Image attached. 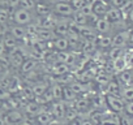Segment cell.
Returning <instances> with one entry per match:
<instances>
[{
  "label": "cell",
  "instance_id": "74e56055",
  "mask_svg": "<svg viewBox=\"0 0 133 125\" xmlns=\"http://www.w3.org/2000/svg\"><path fill=\"white\" fill-rule=\"evenodd\" d=\"M85 4H86V0H71V5L76 11H80Z\"/></svg>",
  "mask_w": 133,
  "mask_h": 125
},
{
  "label": "cell",
  "instance_id": "8fae6325",
  "mask_svg": "<svg viewBox=\"0 0 133 125\" xmlns=\"http://www.w3.org/2000/svg\"><path fill=\"white\" fill-rule=\"evenodd\" d=\"M76 98H77V94L72 90V87L69 85L63 86V99H64L65 103H69L72 100H76Z\"/></svg>",
  "mask_w": 133,
  "mask_h": 125
},
{
  "label": "cell",
  "instance_id": "8992f818",
  "mask_svg": "<svg viewBox=\"0 0 133 125\" xmlns=\"http://www.w3.org/2000/svg\"><path fill=\"white\" fill-rule=\"evenodd\" d=\"M121 17H123V13H121V11L117 9V8H108L107 13L104 15V18H106L110 24L120 22V21H121Z\"/></svg>",
  "mask_w": 133,
  "mask_h": 125
},
{
  "label": "cell",
  "instance_id": "603a6c76",
  "mask_svg": "<svg viewBox=\"0 0 133 125\" xmlns=\"http://www.w3.org/2000/svg\"><path fill=\"white\" fill-rule=\"evenodd\" d=\"M35 65H37L35 60H33V59L25 60V61L22 63V65H21V71H22L24 73H30V72L35 68Z\"/></svg>",
  "mask_w": 133,
  "mask_h": 125
},
{
  "label": "cell",
  "instance_id": "7dc6e473",
  "mask_svg": "<svg viewBox=\"0 0 133 125\" xmlns=\"http://www.w3.org/2000/svg\"><path fill=\"white\" fill-rule=\"evenodd\" d=\"M2 71H3V63H2V60H0V73H2Z\"/></svg>",
  "mask_w": 133,
  "mask_h": 125
},
{
  "label": "cell",
  "instance_id": "ab89813d",
  "mask_svg": "<svg viewBox=\"0 0 133 125\" xmlns=\"http://www.w3.org/2000/svg\"><path fill=\"white\" fill-rule=\"evenodd\" d=\"M124 111H125V113H127L129 117H133V102H127Z\"/></svg>",
  "mask_w": 133,
  "mask_h": 125
},
{
  "label": "cell",
  "instance_id": "c3c4849f",
  "mask_svg": "<svg viewBox=\"0 0 133 125\" xmlns=\"http://www.w3.org/2000/svg\"><path fill=\"white\" fill-rule=\"evenodd\" d=\"M57 3H68V0H57Z\"/></svg>",
  "mask_w": 133,
  "mask_h": 125
},
{
  "label": "cell",
  "instance_id": "44dd1931",
  "mask_svg": "<svg viewBox=\"0 0 133 125\" xmlns=\"http://www.w3.org/2000/svg\"><path fill=\"white\" fill-rule=\"evenodd\" d=\"M11 34L15 39H22L26 34V30L24 29V26H20V25H16V26H12L11 27Z\"/></svg>",
  "mask_w": 133,
  "mask_h": 125
},
{
  "label": "cell",
  "instance_id": "3957f363",
  "mask_svg": "<svg viewBox=\"0 0 133 125\" xmlns=\"http://www.w3.org/2000/svg\"><path fill=\"white\" fill-rule=\"evenodd\" d=\"M54 8L55 12L60 16H73V13L76 12L69 3H56Z\"/></svg>",
  "mask_w": 133,
  "mask_h": 125
},
{
  "label": "cell",
  "instance_id": "ffe728a7",
  "mask_svg": "<svg viewBox=\"0 0 133 125\" xmlns=\"http://www.w3.org/2000/svg\"><path fill=\"white\" fill-rule=\"evenodd\" d=\"M127 64H128V61H127V59H125L124 56H121V57L116 59V60L114 61V69H115V72L120 73V72L125 71Z\"/></svg>",
  "mask_w": 133,
  "mask_h": 125
},
{
  "label": "cell",
  "instance_id": "f6af8a7d",
  "mask_svg": "<svg viewBox=\"0 0 133 125\" xmlns=\"http://www.w3.org/2000/svg\"><path fill=\"white\" fill-rule=\"evenodd\" d=\"M129 21L133 22V8H132V11L129 12Z\"/></svg>",
  "mask_w": 133,
  "mask_h": 125
},
{
  "label": "cell",
  "instance_id": "ac0fdd59",
  "mask_svg": "<svg viewBox=\"0 0 133 125\" xmlns=\"http://www.w3.org/2000/svg\"><path fill=\"white\" fill-rule=\"evenodd\" d=\"M39 29H46V30H51L55 26V20L52 16H46L42 18V21L39 22Z\"/></svg>",
  "mask_w": 133,
  "mask_h": 125
},
{
  "label": "cell",
  "instance_id": "f1b7e54d",
  "mask_svg": "<svg viewBox=\"0 0 133 125\" xmlns=\"http://www.w3.org/2000/svg\"><path fill=\"white\" fill-rule=\"evenodd\" d=\"M69 86L72 87V90H73L77 95L85 93V90H86V87H85L84 84H81V82H72V84H69Z\"/></svg>",
  "mask_w": 133,
  "mask_h": 125
},
{
  "label": "cell",
  "instance_id": "ba28073f",
  "mask_svg": "<svg viewBox=\"0 0 133 125\" xmlns=\"http://www.w3.org/2000/svg\"><path fill=\"white\" fill-rule=\"evenodd\" d=\"M4 121H5V124H20L21 121H24V116H22V113H20L18 111L15 109L5 116Z\"/></svg>",
  "mask_w": 133,
  "mask_h": 125
},
{
  "label": "cell",
  "instance_id": "7c38bea8",
  "mask_svg": "<svg viewBox=\"0 0 133 125\" xmlns=\"http://www.w3.org/2000/svg\"><path fill=\"white\" fill-rule=\"evenodd\" d=\"M95 29H97V31L104 34V33H108V31H110L111 24H110L104 17H103V18H98L97 22H95Z\"/></svg>",
  "mask_w": 133,
  "mask_h": 125
},
{
  "label": "cell",
  "instance_id": "9c48e42d",
  "mask_svg": "<svg viewBox=\"0 0 133 125\" xmlns=\"http://www.w3.org/2000/svg\"><path fill=\"white\" fill-rule=\"evenodd\" d=\"M52 72H54V74H56V76L68 74V72H69V65L65 64V63L56 61L55 64H54V67H52Z\"/></svg>",
  "mask_w": 133,
  "mask_h": 125
},
{
  "label": "cell",
  "instance_id": "7402d4cb",
  "mask_svg": "<svg viewBox=\"0 0 133 125\" xmlns=\"http://www.w3.org/2000/svg\"><path fill=\"white\" fill-rule=\"evenodd\" d=\"M73 22L78 26H85L86 22H88V17L84 13H81L80 11H76L73 13Z\"/></svg>",
  "mask_w": 133,
  "mask_h": 125
},
{
  "label": "cell",
  "instance_id": "d6a6232c",
  "mask_svg": "<svg viewBox=\"0 0 133 125\" xmlns=\"http://www.w3.org/2000/svg\"><path fill=\"white\" fill-rule=\"evenodd\" d=\"M101 125H119V117H104Z\"/></svg>",
  "mask_w": 133,
  "mask_h": 125
},
{
  "label": "cell",
  "instance_id": "bcb514c9",
  "mask_svg": "<svg viewBox=\"0 0 133 125\" xmlns=\"http://www.w3.org/2000/svg\"><path fill=\"white\" fill-rule=\"evenodd\" d=\"M20 125H30V122L25 120V121H21V122H20Z\"/></svg>",
  "mask_w": 133,
  "mask_h": 125
},
{
  "label": "cell",
  "instance_id": "4316f807",
  "mask_svg": "<svg viewBox=\"0 0 133 125\" xmlns=\"http://www.w3.org/2000/svg\"><path fill=\"white\" fill-rule=\"evenodd\" d=\"M95 81L99 84V85H107L110 82V76L104 72H101L95 76Z\"/></svg>",
  "mask_w": 133,
  "mask_h": 125
},
{
  "label": "cell",
  "instance_id": "5b68a950",
  "mask_svg": "<svg viewBox=\"0 0 133 125\" xmlns=\"http://www.w3.org/2000/svg\"><path fill=\"white\" fill-rule=\"evenodd\" d=\"M65 111H66V108H65V102L57 100L56 103L52 104L51 113H52L54 117H56V119H59V120H60V119H64V116H65Z\"/></svg>",
  "mask_w": 133,
  "mask_h": 125
},
{
  "label": "cell",
  "instance_id": "277c9868",
  "mask_svg": "<svg viewBox=\"0 0 133 125\" xmlns=\"http://www.w3.org/2000/svg\"><path fill=\"white\" fill-rule=\"evenodd\" d=\"M128 37L129 31H120L112 38V47H119L123 48L125 44H128Z\"/></svg>",
  "mask_w": 133,
  "mask_h": 125
},
{
  "label": "cell",
  "instance_id": "83f0119b",
  "mask_svg": "<svg viewBox=\"0 0 133 125\" xmlns=\"http://www.w3.org/2000/svg\"><path fill=\"white\" fill-rule=\"evenodd\" d=\"M31 89H33L34 96H39V95H42V94L47 90V86H46L44 84H37V85H34Z\"/></svg>",
  "mask_w": 133,
  "mask_h": 125
},
{
  "label": "cell",
  "instance_id": "836d02e7",
  "mask_svg": "<svg viewBox=\"0 0 133 125\" xmlns=\"http://www.w3.org/2000/svg\"><path fill=\"white\" fill-rule=\"evenodd\" d=\"M9 18V11L7 8H0V24H5Z\"/></svg>",
  "mask_w": 133,
  "mask_h": 125
},
{
  "label": "cell",
  "instance_id": "cb8c5ba5",
  "mask_svg": "<svg viewBox=\"0 0 133 125\" xmlns=\"http://www.w3.org/2000/svg\"><path fill=\"white\" fill-rule=\"evenodd\" d=\"M41 111H42V108H41V106H39L37 102L30 103V104H28V106H26V112H28L29 115L38 116V115L41 113Z\"/></svg>",
  "mask_w": 133,
  "mask_h": 125
},
{
  "label": "cell",
  "instance_id": "52a82bcc",
  "mask_svg": "<svg viewBox=\"0 0 133 125\" xmlns=\"http://www.w3.org/2000/svg\"><path fill=\"white\" fill-rule=\"evenodd\" d=\"M108 11V7L106 2H101V0H93V13L95 16H104Z\"/></svg>",
  "mask_w": 133,
  "mask_h": 125
},
{
  "label": "cell",
  "instance_id": "816d5d0a",
  "mask_svg": "<svg viewBox=\"0 0 133 125\" xmlns=\"http://www.w3.org/2000/svg\"><path fill=\"white\" fill-rule=\"evenodd\" d=\"M130 31H132V33H133V29H132V30H130Z\"/></svg>",
  "mask_w": 133,
  "mask_h": 125
},
{
  "label": "cell",
  "instance_id": "7bdbcfd3",
  "mask_svg": "<svg viewBox=\"0 0 133 125\" xmlns=\"http://www.w3.org/2000/svg\"><path fill=\"white\" fill-rule=\"evenodd\" d=\"M128 44L130 47H133V33L129 30V37H128Z\"/></svg>",
  "mask_w": 133,
  "mask_h": 125
},
{
  "label": "cell",
  "instance_id": "7a4b0ae2",
  "mask_svg": "<svg viewBox=\"0 0 133 125\" xmlns=\"http://www.w3.org/2000/svg\"><path fill=\"white\" fill-rule=\"evenodd\" d=\"M13 20H15V22H16L17 25H20V26H26V25H29V24L31 22L33 17H31V13H30L29 11H26V9H24V8H20V9H17V11L15 12Z\"/></svg>",
  "mask_w": 133,
  "mask_h": 125
},
{
  "label": "cell",
  "instance_id": "ee69618b",
  "mask_svg": "<svg viewBox=\"0 0 133 125\" xmlns=\"http://www.w3.org/2000/svg\"><path fill=\"white\" fill-rule=\"evenodd\" d=\"M5 34V27H4V24H0V35H4Z\"/></svg>",
  "mask_w": 133,
  "mask_h": 125
},
{
  "label": "cell",
  "instance_id": "f907efd6",
  "mask_svg": "<svg viewBox=\"0 0 133 125\" xmlns=\"http://www.w3.org/2000/svg\"><path fill=\"white\" fill-rule=\"evenodd\" d=\"M101 2H106V0H101Z\"/></svg>",
  "mask_w": 133,
  "mask_h": 125
},
{
  "label": "cell",
  "instance_id": "d4e9b609",
  "mask_svg": "<svg viewBox=\"0 0 133 125\" xmlns=\"http://www.w3.org/2000/svg\"><path fill=\"white\" fill-rule=\"evenodd\" d=\"M51 91H52L54 99H56V100L63 99V86L60 84H55L54 86H51Z\"/></svg>",
  "mask_w": 133,
  "mask_h": 125
},
{
  "label": "cell",
  "instance_id": "e575fe53",
  "mask_svg": "<svg viewBox=\"0 0 133 125\" xmlns=\"http://www.w3.org/2000/svg\"><path fill=\"white\" fill-rule=\"evenodd\" d=\"M99 40H101L99 44H101V47H103V48H108V47L112 46V38H111V37H102Z\"/></svg>",
  "mask_w": 133,
  "mask_h": 125
},
{
  "label": "cell",
  "instance_id": "6da1fadb",
  "mask_svg": "<svg viewBox=\"0 0 133 125\" xmlns=\"http://www.w3.org/2000/svg\"><path fill=\"white\" fill-rule=\"evenodd\" d=\"M106 103L110 107V109L115 113H121L124 112L125 108V102L123 100V98L116 96V95H106Z\"/></svg>",
  "mask_w": 133,
  "mask_h": 125
},
{
  "label": "cell",
  "instance_id": "4dcf8cb0",
  "mask_svg": "<svg viewBox=\"0 0 133 125\" xmlns=\"http://www.w3.org/2000/svg\"><path fill=\"white\" fill-rule=\"evenodd\" d=\"M88 106H89V102L86 99H78V100H76L75 109L76 111H84V109L88 108Z\"/></svg>",
  "mask_w": 133,
  "mask_h": 125
},
{
  "label": "cell",
  "instance_id": "9a60e30c",
  "mask_svg": "<svg viewBox=\"0 0 133 125\" xmlns=\"http://www.w3.org/2000/svg\"><path fill=\"white\" fill-rule=\"evenodd\" d=\"M3 43H4V47H5V51H9L8 53H12L15 51H17V43H16V39L12 37H5L3 39Z\"/></svg>",
  "mask_w": 133,
  "mask_h": 125
},
{
  "label": "cell",
  "instance_id": "681fc988",
  "mask_svg": "<svg viewBox=\"0 0 133 125\" xmlns=\"http://www.w3.org/2000/svg\"><path fill=\"white\" fill-rule=\"evenodd\" d=\"M132 86H133V77H132Z\"/></svg>",
  "mask_w": 133,
  "mask_h": 125
},
{
  "label": "cell",
  "instance_id": "30bf717a",
  "mask_svg": "<svg viewBox=\"0 0 133 125\" xmlns=\"http://www.w3.org/2000/svg\"><path fill=\"white\" fill-rule=\"evenodd\" d=\"M106 95H116L119 96L120 91H121V87H120V84L117 81H110L107 85H106Z\"/></svg>",
  "mask_w": 133,
  "mask_h": 125
},
{
  "label": "cell",
  "instance_id": "8d00e7d4",
  "mask_svg": "<svg viewBox=\"0 0 133 125\" xmlns=\"http://www.w3.org/2000/svg\"><path fill=\"white\" fill-rule=\"evenodd\" d=\"M119 125H133V121L128 115H121L119 116Z\"/></svg>",
  "mask_w": 133,
  "mask_h": 125
},
{
  "label": "cell",
  "instance_id": "f546056e",
  "mask_svg": "<svg viewBox=\"0 0 133 125\" xmlns=\"http://www.w3.org/2000/svg\"><path fill=\"white\" fill-rule=\"evenodd\" d=\"M20 5H21V8H24V9H26V11H30V9L35 8L37 2H35V0H21Z\"/></svg>",
  "mask_w": 133,
  "mask_h": 125
},
{
  "label": "cell",
  "instance_id": "2e32d148",
  "mask_svg": "<svg viewBox=\"0 0 133 125\" xmlns=\"http://www.w3.org/2000/svg\"><path fill=\"white\" fill-rule=\"evenodd\" d=\"M52 113L51 112H47V111H41V113L37 116V120L39 122V125H46V124H50L52 122Z\"/></svg>",
  "mask_w": 133,
  "mask_h": 125
},
{
  "label": "cell",
  "instance_id": "d6986e66",
  "mask_svg": "<svg viewBox=\"0 0 133 125\" xmlns=\"http://www.w3.org/2000/svg\"><path fill=\"white\" fill-rule=\"evenodd\" d=\"M120 95L124 102H133V86H124L121 87Z\"/></svg>",
  "mask_w": 133,
  "mask_h": 125
},
{
  "label": "cell",
  "instance_id": "d590c367",
  "mask_svg": "<svg viewBox=\"0 0 133 125\" xmlns=\"http://www.w3.org/2000/svg\"><path fill=\"white\" fill-rule=\"evenodd\" d=\"M82 51L85 53H91L94 51V42L91 40H85L84 46H82Z\"/></svg>",
  "mask_w": 133,
  "mask_h": 125
},
{
  "label": "cell",
  "instance_id": "1f68e13d",
  "mask_svg": "<svg viewBox=\"0 0 133 125\" xmlns=\"http://www.w3.org/2000/svg\"><path fill=\"white\" fill-rule=\"evenodd\" d=\"M38 37L44 42V40H48V39L52 38V33H51L50 30H46V29H39V31H38Z\"/></svg>",
  "mask_w": 133,
  "mask_h": 125
},
{
  "label": "cell",
  "instance_id": "5bb4252c",
  "mask_svg": "<svg viewBox=\"0 0 133 125\" xmlns=\"http://www.w3.org/2000/svg\"><path fill=\"white\" fill-rule=\"evenodd\" d=\"M54 46L59 51H65V50H68V47H69V39L65 38V37H59V38H56L54 40Z\"/></svg>",
  "mask_w": 133,
  "mask_h": 125
},
{
  "label": "cell",
  "instance_id": "b9f144b4",
  "mask_svg": "<svg viewBox=\"0 0 133 125\" xmlns=\"http://www.w3.org/2000/svg\"><path fill=\"white\" fill-rule=\"evenodd\" d=\"M20 2H21V0H8V4L11 7H17L20 4Z\"/></svg>",
  "mask_w": 133,
  "mask_h": 125
},
{
  "label": "cell",
  "instance_id": "f35d334b",
  "mask_svg": "<svg viewBox=\"0 0 133 125\" xmlns=\"http://www.w3.org/2000/svg\"><path fill=\"white\" fill-rule=\"evenodd\" d=\"M68 121H72L73 119H76L77 117V111L76 109H66L65 111V116H64Z\"/></svg>",
  "mask_w": 133,
  "mask_h": 125
},
{
  "label": "cell",
  "instance_id": "e0dca14e",
  "mask_svg": "<svg viewBox=\"0 0 133 125\" xmlns=\"http://www.w3.org/2000/svg\"><path fill=\"white\" fill-rule=\"evenodd\" d=\"M8 56H9V61L12 63V64H13L15 67H20V68H21L22 63L25 61V60H24V56H22L18 51H15V52L9 53Z\"/></svg>",
  "mask_w": 133,
  "mask_h": 125
},
{
  "label": "cell",
  "instance_id": "4fadbf2b",
  "mask_svg": "<svg viewBox=\"0 0 133 125\" xmlns=\"http://www.w3.org/2000/svg\"><path fill=\"white\" fill-rule=\"evenodd\" d=\"M132 77H133V72L123 71L119 73V82H121L124 86H132Z\"/></svg>",
  "mask_w": 133,
  "mask_h": 125
},
{
  "label": "cell",
  "instance_id": "484cf974",
  "mask_svg": "<svg viewBox=\"0 0 133 125\" xmlns=\"http://www.w3.org/2000/svg\"><path fill=\"white\" fill-rule=\"evenodd\" d=\"M108 55H110V59L115 61L116 59L124 56V50H123V48H119V47H112Z\"/></svg>",
  "mask_w": 133,
  "mask_h": 125
},
{
  "label": "cell",
  "instance_id": "60d3db41",
  "mask_svg": "<svg viewBox=\"0 0 133 125\" xmlns=\"http://www.w3.org/2000/svg\"><path fill=\"white\" fill-rule=\"evenodd\" d=\"M5 53H7V51H5L4 43H3V42H0V57H3Z\"/></svg>",
  "mask_w": 133,
  "mask_h": 125
},
{
  "label": "cell",
  "instance_id": "f5cc1de1",
  "mask_svg": "<svg viewBox=\"0 0 133 125\" xmlns=\"http://www.w3.org/2000/svg\"><path fill=\"white\" fill-rule=\"evenodd\" d=\"M35 2H39V0H35Z\"/></svg>",
  "mask_w": 133,
  "mask_h": 125
}]
</instances>
